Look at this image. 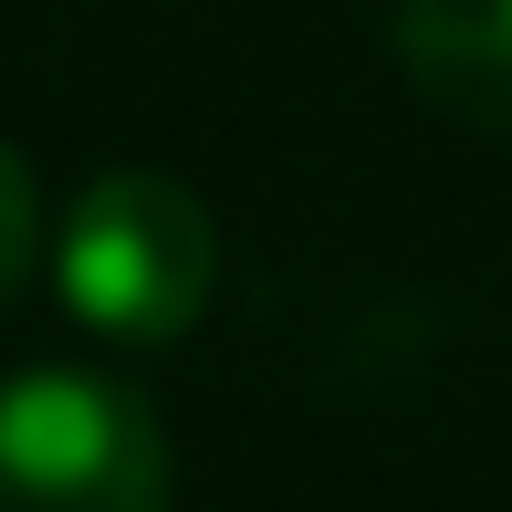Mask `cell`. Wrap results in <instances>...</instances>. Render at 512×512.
I'll return each instance as SVG.
<instances>
[{
    "label": "cell",
    "mask_w": 512,
    "mask_h": 512,
    "mask_svg": "<svg viewBox=\"0 0 512 512\" xmlns=\"http://www.w3.org/2000/svg\"><path fill=\"white\" fill-rule=\"evenodd\" d=\"M53 283L74 304L84 335L105 345H178L209 314L220 283V230H209L199 189H178L168 168H105L84 178L53 241Z\"/></svg>",
    "instance_id": "cell-1"
},
{
    "label": "cell",
    "mask_w": 512,
    "mask_h": 512,
    "mask_svg": "<svg viewBox=\"0 0 512 512\" xmlns=\"http://www.w3.org/2000/svg\"><path fill=\"white\" fill-rule=\"evenodd\" d=\"M0 512H168V429L136 387L32 366L0 387Z\"/></svg>",
    "instance_id": "cell-2"
},
{
    "label": "cell",
    "mask_w": 512,
    "mask_h": 512,
    "mask_svg": "<svg viewBox=\"0 0 512 512\" xmlns=\"http://www.w3.org/2000/svg\"><path fill=\"white\" fill-rule=\"evenodd\" d=\"M398 74L460 126H512V0H387Z\"/></svg>",
    "instance_id": "cell-3"
},
{
    "label": "cell",
    "mask_w": 512,
    "mask_h": 512,
    "mask_svg": "<svg viewBox=\"0 0 512 512\" xmlns=\"http://www.w3.org/2000/svg\"><path fill=\"white\" fill-rule=\"evenodd\" d=\"M32 262H42V189H32V168H21V147L0 136V314L32 283Z\"/></svg>",
    "instance_id": "cell-4"
}]
</instances>
